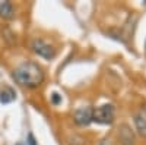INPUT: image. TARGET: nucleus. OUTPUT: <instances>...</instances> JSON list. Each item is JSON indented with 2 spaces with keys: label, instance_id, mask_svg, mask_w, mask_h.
I'll return each mask as SVG.
<instances>
[{
  "label": "nucleus",
  "instance_id": "obj_1",
  "mask_svg": "<svg viewBox=\"0 0 146 145\" xmlns=\"http://www.w3.org/2000/svg\"><path fill=\"white\" fill-rule=\"evenodd\" d=\"M12 78L21 87L34 90V88H38L44 82L45 75H44L41 66H38L35 62H23L18 67L13 69Z\"/></svg>",
  "mask_w": 146,
  "mask_h": 145
},
{
  "label": "nucleus",
  "instance_id": "obj_10",
  "mask_svg": "<svg viewBox=\"0 0 146 145\" xmlns=\"http://www.w3.org/2000/svg\"><path fill=\"white\" fill-rule=\"evenodd\" d=\"M51 101H53V104H60V103H62V95H58L57 92H54L53 95H51Z\"/></svg>",
  "mask_w": 146,
  "mask_h": 145
},
{
  "label": "nucleus",
  "instance_id": "obj_9",
  "mask_svg": "<svg viewBox=\"0 0 146 145\" xmlns=\"http://www.w3.org/2000/svg\"><path fill=\"white\" fill-rule=\"evenodd\" d=\"M69 145H85V142H83V139H82L80 136L73 135V136H70V139H69Z\"/></svg>",
  "mask_w": 146,
  "mask_h": 145
},
{
  "label": "nucleus",
  "instance_id": "obj_3",
  "mask_svg": "<svg viewBox=\"0 0 146 145\" xmlns=\"http://www.w3.org/2000/svg\"><path fill=\"white\" fill-rule=\"evenodd\" d=\"M31 50L38 57L45 60H53L56 57V48L42 38H34L31 41Z\"/></svg>",
  "mask_w": 146,
  "mask_h": 145
},
{
  "label": "nucleus",
  "instance_id": "obj_7",
  "mask_svg": "<svg viewBox=\"0 0 146 145\" xmlns=\"http://www.w3.org/2000/svg\"><path fill=\"white\" fill-rule=\"evenodd\" d=\"M0 18L7 21L15 18V7L7 0H0Z\"/></svg>",
  "mask_w": 146,
  "mask_h": 145
},
{
  "label": "nucleus",
  "instance_id": "obj_4",
  "mask_svg": "<svg viewBox=\"0 0 146 145\" xmlns=\"http://www.w3.org/2000/svg\"><path fill=\"white\" fill-rule=\"evenodd\" d=\"M73 120L79 126H88L92 122V108L91 107H80L73 113Z\"/></svg>",
  "mask_w": 146,
  "mask_h": 145
},
{
  "label": "nucleus",
  "instance_id": "obj_2",
  "mask_svg": "<svg viewBox=\"0 0 146 145\" xmlns=\"http://www.w3.org/2000/svg\"><path fill=\"white\" fill-rule=\"evenodd\" d=\"M115 110L111 104H102L96 108H92V122L100 125H110L114 122Z\"/></svg>",
  "mask_w": 146,
  "mask_h": 145
},
{
  "label": "nucleus",
  "instance_id": "obj_11",
  "mask_svg": "<svg viewBox=\"0 0 146 145\" xmlns=\"http://www.w3.org/2000/svg\"><path fill=\"white\" fill-rule=\"evenodd\" d=\"M101 145H105V144H101Z\"/></svg>",
  "mask_w": 146,
  "mask_h": 145
},
{
  "label": "nucleus",
  "instance_id": "obj_8",
  "mask_svg": "<svg viewBox=\"0 0 146 145\" xmlns=\"http://www.w3.org/2000/svg\"><path fill=\"white\" fill-rule=\"evenodd\" d=\"M13 98H15V92L9 88H7V92H5V91L0 92V101L2 103H10Z\"/></svg>",
  "mask_w": 146,
  "mask_h": 145
},
{
  "label": "nucleus",
  "instance_id": "obj_5",
  "mask_svg": "<svg viewBox=\"0 0 146 145\" xmlns=\"http://www.w3.org/2000/svg\"><path fill=\"white\" fill-rule=\"evenodd\" d=\"M118 139L121 145H135V134L129 125H121L118 130Z\"/></svg>",
  "mask_w": 146,
  "mask_h": 145
},
{
  "label": "nucleus",
  "instance_id": "obj_6",
  "mask_svg": "<svg viewBox=\"0 0 146 145\" xmlns=\"http://www.w3.org/2000/svg\"><path fill=\"white\" fill-rule=\"evenodd\" d=\"M135 126L137 134L143 138H146V110L145 108H140V110L135 114Z\"/></svg>",
  "mask_w": 146,
  "mask_h": 145
}]
</instances>
